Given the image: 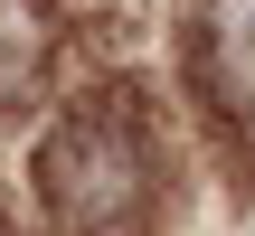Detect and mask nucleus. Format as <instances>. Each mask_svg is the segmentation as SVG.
I'll list each match as a JSON object with an SVG mask.
<instances>
[{
    "mask_svg": "<svg viewBox=\"0 0 255 236\" xmlns=\"http://www.w3.org/2000/svg\"><path fill=\"white\" fill-rule=\"evenodd\" d=\"M170 104L227 180H255V0H170Z\"/></svg>",
    "mask_w": 255,
    "mask_h": 236,
    "instance_id": "nucleus-2",
    "label": "nucleus"
},
{
    "mask_svg": "<svg viewBox=\"0 0 255 236\" xmlns=\"http://www.w3.org/2000/svg\"><path fill=\"white\" fill-rule=\"evenodd\" d=\"M180 189H189L180 104L142 66L85 57L57 85V104L28 123L9 199H19L28 236H170Z\"/></svg>",
    "mask_w": 255,
    "mask_h": 236,
    "instance_id": "nucleus-1",
    "label": "nucleus"
},
{
    "mask_svg": "<svg viewBox=\"0 0 255 236\" xmlns=\"http://www.w3.org/2000/svg\"><path fill=\"white\" fill-rule=\"evenodd\" d=\"M85 19L66 0H0V132H28L57 85L85 66Z\"/></svg>",
    "mask_w": 255,
    "mask_h": 236,
    "instance_id": "nucleus-3",
    "label": "nucleus"
},
{
    "mask_svg": "<svg viewBox=\"0 0 255 236\" xmlns=\"http://www.w3.org/2000/svg\"><path fill=\"white\" fill-rule=\"evenodd\" d=\"M0 236H28V218H19V199H9V180H0Z\"/></svg>",
    "mask_w": 255,
    "mask_h": 236,
    "instance_id": "nucleus-4",
    "label": "nucleus"
}]
</instances>
